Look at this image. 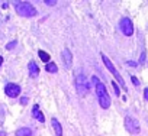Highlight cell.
Returning a JSON list of instances; mask_svg holds the SVG:
<instances>
[{"mask_svg": "<svg viewBox=\"0 0 148 136\" xmlns=\"http://www.w3.org/2000/svg\"><path fill=\"white\" fill-rule=\"evenodd\" d=\"M92 81H93V84L96 87V96H97V100H99L100 107L102 109H109V106H110V97H109V94L106 91L105 84L100 83L97 77H92Z\"/></svg>", "mask_w": 148, "mask_h": 136, "instance_id": "6da1fadb", "label": "cell"}, {"mask_svg": "<svg viewBox=\"0 0 148 136\" xmlns=\"http://www.w3.org/2000/svg\"><path fill=\"white\" fill-rule=\"evenodd\" d=\"M15 7H16V12H18V15H21V16H25V18H32V16H35L36 15V9L31 5V3H28V2H21V3H16L15 5Z\"/></svg>", "mask_w": 148, "mask_h": 136, "instance_id": "7a4b0ae2", "label": "cell"}, {"mask_svg": "<svg viewBox=\"0 0 148 136\" xmlns=\"http://www.w3.org/2000/svg\"><path fill=\"white\" fill-rule=\"evenodd\" d=\"M102 59H103V62H105L106 68H108V70H109V71H110V73H112L113 75H115L116 81H118V83H119V84H121L122 87H125V81H123V78H122V77H121V74L118 73V70L115 68V65H113V64L110 62V59H109V58H108L106 55H103V54H102Z\"/></svg>", "mask_w": 148, "mask_h": 136, "instance_id": "3957f363", "label": "cell"}, {"mask_svg": "<svg viewBox=\"0 0 148 136\" xmlns=\"http://www.w3.org/2000/svg\"><path fill=\"white\" fill-rule=\"evenodd\" d=\"M89 87H90V84H89L86 75H84L83 73H80V74L77 75V91H79V94H80V96H84V94L87 93Z\"/></svg>", "mask_w": 148, "mask_h": 136, "instance_id": "277c9868", "label": "cell"}, {"mask_svg": "<svg viewBox=\"0 0 148 136\" xmlns=\"http://www.w3.org/2000/svg\"><path fill=\"white\" fill-rule=\"evenodd\" d=\"M125 127L132 135L139 133V122L135 117H132V116H126V119H125Z\"/></svg>", "mask_w": 148, "mask_h": 136, "instance_id": "5b68a950", "label": "cell"}, {"mask_svg": "<svg viewBox=\"0 0 148 136\" xmlns=\"http://www.w3.org/2000/svg\"><path fill=\"white\" fill-rule=\"evenodd\" d=\"M119 28H121V31H122V33H123L125 36L134 35V23L131 22V19L123 18V19L121 20V23H119Z\"/></svg>", "mask_w": 148, "mask_h": 136, "instance_id": "8992f818", "label": "cell"}, {"mask_svg": "<svg viewBox=\"0 0 148 136\" xmlns=\"http://www.w3.org/2000/svg\"><path fill=\"white\" fill-rule=\"evenodd\" d=\"M5 93H6V96H9V97L15 99V97H18V96L21 94V87H19L18 84L9 83V84L5 87Z\"/></svg>", "mask_w": 148, "mask_h": 136, "instance_id": "52a82bcc", "label": "cell"}, {"mask_svg": "<svg viewBox=\"0 0 148 136\" xmlns=\"http://www.w3.org/2000/svg\"><path fill=\"white\" fill-rule=\"evenodd\" d=\"M61 56H62V62L67 68H71V64H73V58H71V52L68 49H62L61 52Z\"/></svg>", "mask_w": 148, "mask_h": 136, "instance_id": "ba28073f", "label": "cell"}, {"mask_svg": "<svg viewBox=\"0 0 148 136\" xmlns=\"http://www.w3.org/2000/svg\"><path fill=\"white\" fill-rule=\"evenodd\" d=\"M32 116H34L38 122H41V123H44V122H45V116H44V113H41V110H39V106H38V104H35V106H34V109H32Z\"/></svg>", "mask_w": 148, "mask_h": 136, "instance_id": "9c48e42d", "label": "cell"}, {"mask_svg": "<svg viewBox=\"0 0 148 136\" xmlns=\"http://www.w3.org/2000/svg\"><path fill=\"white\" fill-rule=\"evenodd\" d=\"M28 68H29V75H31V77L35 78V77L39 75V68H38V65H36L35 61H31L29 65H28Z\"/></svg>", "mask_w": 148, "mask_h": 136, "instance_id": "30bf717a", "label": "cell"}, {"mask_svg": "<svg viewBox=\"0 0 148 136\" xmlns=\"http://www.w3.org/2000/svg\"><path fill=\"white\" fill-rule=\"evenodd\" d=\"M51 124H52V127H54V130H55V135H57V136H62L61 124H60V122H58L55 117H52V119H51Z\"/></svg>", "mask_w": 148, "mask_h": 136, "instance_id": "8fae6325", "label": "cell"}, {"mask_svg": "<svg viewBox=\"0 0 148 136\" xmlns=\"http://www.w3.org/2000/svg\"><path fill=\"white\" fill-rule=\"evenodd\" d=\"M16 136H32V130L29 127H21L16 130Z\"/></svg>", "mask_w": 148, "mask_h": 136, "instance_id": "7c38bea8", "label": "cell"}, {"mask_svg": "<svg viewBox=\"0 0 148 136\" xmlns=\"http://www.w3.org/2000/svg\"><path fill=\"white\" fill-rule=\"evenodd\" d=\"M45 70H47L48 73H57V65H55V62H48L47 67H45Z\"/></svg>", "mask_w": 148, "mask_h": 136, "instance_id": "4fadbf2b", "label": "cell"}, {"mask_svg": "<svg viewBox=\"0 0 148 136\" xmlns=\"http://www.w3.org/2000/svg\"><path fill=\"white\" fill-rule=\"evenodd\" d=\"M38 55H39V58H41L44 62H47V64L49 62V58H51V56H49L47 52H44V51H39V52H38Z\"/></svg>", "mask_w": 148, "mask_h": 136, "instance_id": "5bb4252c", "label": "cell"}, {"mask_svg": "<svg viewBox=\"0 0 148 136\" xmlns=\"http://www.w3.org/2000/svg\"><path fill=\"white\" fill-rule=\"evenodd\" d=\"M112 87H113V90H115V94L119 96V94H121V93H119V87H118V84H116L115 81H112Z\"/></svg>", "mask_w": 148, "mask_h": 136, "instance_id": "9a60e30c", "label": "cell"}, {"mask_svg": "<svg viewBox=\"0 0 148 136\" xmlns=\"http://www.w3.org/2000/svg\"><path fill=\"white\" fill-rule=\"evenodd\" d=\"M15 45H16V41H13V42L8 44V45H6V49H13V48H15Z\"/></svg>", "mask_w": 148, "mask_h": 136, "instance_id": "2e32d148", "label": "cell"}, {"mask_svg": "<svg viewBox=\"0 0 148 136\" xmlns=\"http://www.w3.org/2000/svg\"><path fill=\"white\" fill-rule=\"evenodd\" d=\"M131 80H132L134 86H138V84H139V81H138V78H136V77H134V75H132V77H131Z\"/></svg>", "mask_w": 148, "mask_h": 136, "instance_id": "e0dca14e", "label": "cell"}, {"mask_svg": "<svg viewBox=\"0 0 148 136\" xmlns=\"http://www.w3.org/2000/svg\"><path fill=\"white\" fill-rule=\"evenodd\" d=\"M45 3H47V5H49V6H54V5H55V2H54V0H47Z\"/></svg>", "mask_w": 148, "mask_h": 136, "instance_id": "ac0fdd59", "label": "cell"}, {"mask_svg": "<svg viewBox=\"0 0 148 136\" xmlns=\"http://www.w3.org/2000/svg\"><path fill=\"white\" fill-rule=\"evenodd\" d=\"M26 103H28V99L26 97H22L21 99V104H26Z\"/></svg>", "mask_w": 148, "mask_h": 136, "instance_id": "d6986e66", "label": "cell"}, {"mask_svg": "<svg viewBox=\"0 0 148 136\" xmlns=\"http://www.w3.org/2000/svg\"><path fill=\"white\" fill-rule=\"evenodd\" d=\"M144 97H145V100H148V88L144 90Z\"/></svg>", "mask_w": 148, "mask_h": 136, "instance_id": "ffe728a7", "label": "cell"}, {"mask_svg": "<svg viewBox=\"0 0 148 136\" xmlns=\"http://www.w3.org/2000/svg\"><path fill=\"white\" fill-rule=\"evenodd\" d=\"M2 64H3V56H0V67H2Z\"/></svg>", "mask_w": 148, "mask_h": 136, "instance_id": "44dd1931", "label": "cell"}, {"mask_svg": "<svg viewBox=\"0 0 148 136\" xmlns=\"http://www.w3.org/2000/svg\"><path fill=\"white\" fill-rule=\"evenodd\" d=\"M0 136H6V133L5 132H0Z\"/></svg>", "mask_w": 148, "mask_h": 136, "instance_id": "7402d4cb", "label": "cell"}]
</instances>
